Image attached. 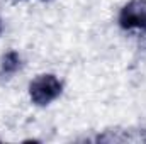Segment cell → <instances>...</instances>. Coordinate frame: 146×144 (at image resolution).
<instances>
[{
    "label": "cell",
    "mask_w": 146,
    "mask_h": 144,
    "mask_svg": "<svg viewBox=\"0 0 146 144\" xmlns=\"http://www.w3.org/2000/svg\"><path fill=\"white\" fill-rule=\"evenodd\" d=\"M21 68V56L15 51H9L3 58H2V65H0V73L5 76H10Z\"/></svg>",
    "instance_id": "obj_3"
},
{
    "label": "cell",
    "mask_w": 146,
    "mask_h": 144,
    "mask_svg": "<svg viewBox=\"0 0 146 144\" xmlns=\"http://www.w3.org/2000/svg\"><path fill=\"white\" fill-rule=\"evenodd\" d=\"M63 85L54 75H39L29 85V97L36 105H48L61 95Z\"/></svg>",
    "instance_id": "obj_1"
},
{
    "label": "cell",
    "mask_w": 146,
    "mask_h": 144,
    "mask_svg": "<svg viewBox=\"0 0 146 144\" xmlns=\"http://www.w3.org/2000/svg\"><path fill=\"white\" fill-rule=\"evenodd\" d=\"M0 32H2V22H0Z\"/></svg>",
    "instance_id": "obj_4"
},
{
    "label": "cell",
    "mask_w": 146,
    "mask_h": 144,
    "mask_svg": "<svg viewBox=\"0 0 146 144\" xmlns=\"http://www.w3.org/2000/svg\"><path fill=\"white\" fill-rule=\"evenodd\" d=\"M119 26L122 29L146 27V0H131L119 14Z\"/></svg>",
    "instance_id": "obj_2"
},
{
    "label": "cell",
    "mask_w": 146,
    "mask_h": 144,
    "mask_svg": "<svg viewBox=\"0 0 146 144\" xmlns=\"http://www.w3.org/2000/svg\"><path fill=\"white\" fill-rule=\"evenodd\" d=\"M143 31H145V32H146V27H145V29H143Z\"/></svg>",
    "instance_id": "obj_5"
}]
</instances>
